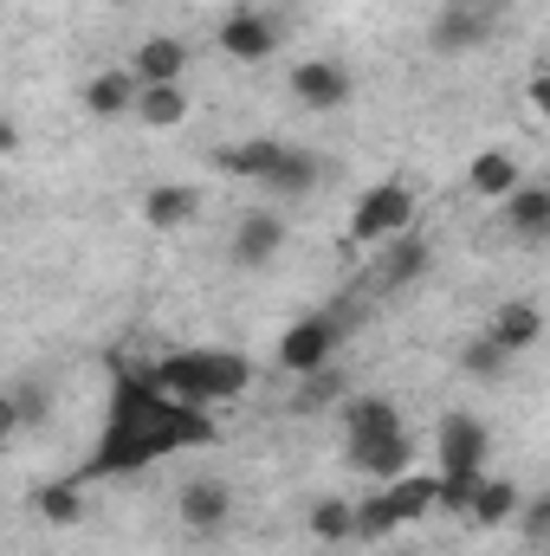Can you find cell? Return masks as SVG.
<instances>
[{"label":"cell","instance_id":"cell-1","mask_svg":"<svg viewBox=\"0 0 550 556\" xmlns=\"http://www.w3.org/2000/svg\"><path fill=\"white\" fill-rule=\"evenodd\" d=\"M208 440H214L208 408L168 402V395L149 389L142 376H124L117 395H111L104 446H98V459L85 466V479H98V472H137V466L162 459V453H175V446H208Z\"/></svg>","mask_w":550,"mask_h":556},{"label":"cell","instance_id":"cell-2","mask_svg":"<svg viewBox=\"0 0 550 556\" xmlns=\"http://www.w3.org/2000/svg\"><path fill=\"white\" fill-rule=\"evenodd\" d=\"M149 389H162L168 402H188V408H214V402H234L253 389V363L234 356V350H175L162 356L155 369H142Z\"/></svg>","mask_w":550,"mask_h":556},{"label":"cell","instance_id":"cell-3","mask_svg":"<svg viewBox=\"0 0 550 556\" xmlns=\"http://www.w3.org/2000/svg\"><path fill=\"white\" fill-rule=\"evenodd\" d=\"M409 227H414V188L409 181H376L350 207V240L357 247H383V240H396Z\"/></svg>","mask_w":550,"mask_h":556},{"label":"cell","instance_id":"cell-4","mask_svg":"<svg viewBox=\"0 0 550 556\" xmlns=\"http://www.w3.org/2000/svg\"><path fill=\"white\" fill-rule=\"evenodd\" d=\"M343 337H350V317H343V311H311V317H298V324L278 337V369H291V376H317V369L337 356Z\"/></svg>","mask_w":550,"mask_h":556},{"label":"cell","instance_id":"cell-5","mask_svg":"<svg viewBox=\"0 0 550 556\" xmlns=\"http://www.w3.org/2000/svg\"><path fill=\"white\" fill-rule=\"evenodd\" d=\"M175 518H182V531H188V538H221V531H227V518H234V485H227V479H214V472L188 479V485L175 492Z\"/></svg>","mask_w":550,"mask_h":556},{"label":"cell","instance_id":"cell-6","mask_svg":"<svg viewBox=\"0 0 550 556\" xmlns=\"http://www.w3.org/2000/svg\"><path fill=\"white\" fill-rule=\"evenodd\" d=\"M291 98L304 111H343L357 98V78L343 59H304V65H291Z\"/></svg>","mask_w":550,"mask_h":556},{"label":"cell","instance_id":"cell-7","mask_svg":"<svg viewBox=\"0 0 550 556\" xmlns=\"http://www.w3.org/2000/svg\"><path fill=\"white\" fill-rule=\"evenodd\" d=\"M486 453H492V433H486V420L466 415V408L440 415V472H460V479H473V472H486Z\"/></svg>","mask_w":550,"mask_h":556},{"label":"cell","instance_id":"cell-8","mask_svg":"<svg viewBox=\"0 0 550 556\" xmlns=\"http://www.w3.org/2000/svg\"><path fill=\"white\" fill-rule=\"evenodd\" d=\"M486 39H492V7H473V0L440 7V13L427 20V46H434L440 59H460V52H473V46H486Z\"/></svg>","mask_w":550,"mask_h":556},{"label":"cell","instance_id":"cell-9","mask_svg":"<svg viewBox=\"0 0 550 556\" xmlns=\"http://www.w3.org/2000/svg\"><path fill=\"white\" fill-rule=\"evenodd\" d=\"M343 459H350V472H363V479H376V485H389V479H409L414 466V433H376V440H357V446H343Z\"/></svg>","mask_w":550,"mask_h":556},{"label":"cell","instance_id":"cell-10","mask_svg":"<svg viewBox=\"0 0 550 556\" xmlns=\"http://www.w3.org/2000/svg\"><path fill=\"white\" fill-rule=\"evenodd\" d=\"M278 247H285V214L260 207V214H247V220L234 227L227 260H234L240 273H260V266H273V260H278Z\"/></svg>","mask_w":550,"mask_h":556},{"label":"cell","instance_id":"cell-11","mask_svg":"<svg viewBox=\"0 0 550 556\" xmlns=\"http://www.w3.org/2000/svg\"><path fill=\"white\" fill-rule=\"evenodd\" d=\"M518 505H525V485L518 479H505V472H479L473 479V498H466V525H479V531H499V525H512L518 518Z\"/></svg>","mask_w":550,"mask_h":556},{"label":"cell","instance_id":"cell-12","mask_svg":"<svg viewBox=\"0 0 550 556\" xmlns=\"http://www.w3.org/2000/svg\"><path fill=\"white\" fill-rule=\"evenodd\" d=\"M427 266H434V247L421 240V233H396V240H383V260H376V291H409L414 278H427Z\"/></svg>","mask_w":550,"mask_h":556},{"label":"cell","instance_id":"cell-13","mask_svg":"<svg viewBox=\"0 0 550 556\" xmlns=\"http://www.w3.org/2000/svg\"><path fill=\"white\" fill-rule=\"evenodd\" d=\"M486 337H492L505 356L538 350V337H545V304H532V298H505V304L486 317Z\"/></svg>","mask_w":550,"mask_h":556},{"label":"cell","instance_id":"cell-14","mask_svg":"<svg viewBox=\"0 0 550 556\" xmlns=\"http://www.w3.org/2000/svg\"><path fill=\"white\" fill-rule=\"evenodd\" d=\"M499 207H505L512 240H525V247H545L550 240V181H532V175H525Z\"/></svg>","mask_w":550,"mask_h":556},{"label":"cell","instance_id":"cell-15","mask_svg":"<svg viewBox=\"0 0 550 556\" xmlns=\"http://www.w3.org/2000/svg\"><path fill=\"white\" fill-rule=\"evenodd\" d=\"M337 427H343V446H357V440H376V433H402L409 420H402V408L389 395H343L337 402Z\"/></svg>","mask_w":550,"mask_h":556},{"label":"cell","instance_id":"cell-16","mask_svg":"<svg viewBox=\"0 0 550 556\" xmlns=\"http://www.w3.org/2000/svg\"><path fill=\"white\" fill-rule=\"evenodd\" d=\"M137 85H182V72H188V39H175V33H149L137 52H130V65H124Z\"/></svg>","mask_w":550,"mask_h":556},{"label":"cell","instance_id":"cell-17","mask_svg":"<svg viewBox=\"0 0 550 556\" xmlns=\"http://www.w3.org/2000/svg\"><path fill=\"white\" fill-rule=\"evenodd\" d=\"M221 52L240 59V65H260V59L278 52V26L266 13H227V20H221Z\"/></svg>","mask_w":550,"mask_h":556},{"label":"cell","instance_id":"cell-18","mask_svg":"<svg viewBox=\"0 0 550 556\" xmlns=\"http://www.w3.org/2000/svg\"><path fill=\"white\" fill-rule=\"evenodd\" d=\"M78 104H85V117H98V124H117V117H130V104H137V78H130L124 65H111V72H91V78H85V91H78Z\"/></svg>","mask_w":550,"mask_h":556},{"label":"cell","instance_id":"cell-19","mask_svg":"<svg viewBox=\"0 0 550 556\" xmlns=\"http://www.w3.org/2000/svg\"><path fill=\"white\" fill-rule=\"evenodd\" d=\"M518 181H525V162H518L512 149H479V155L466 162V188H473L479 201H505Z\"/></svg>","mask_w":550,"mask_h":556},{"label":"cell","instance_id":"cell-20","mask_svg":"<svg viewBox=\"0 0 550 556\" xmlns=\"http://www.w3.org/2000/svg\"><path fill=\"white\" fill-rule=\"evenodd\" d=\"M195 214H201V188H188V181H162V188L142 194V220L155 233H182Z\"/></svg>","mask_w":550,"mask_h":556},{"label":"cell","instance_id":"cell-21","mask_svg":"<svg viewBox=\"0 0 550 556\" xmlns=\"http://www.w3.org/2000/svg\"><path fill=\"white\" fill-rule=\"evenodd\" d=\"M317 181H324V162H317L311 149H291V142H285V149H278V162L266 168V181H260V188H273L278 201H304Z\"/></svg>","mask_w":550,"mask_h":556},{"label":"cell","instance_id":"cell-22","mask_svg":"<svg viewBox=\"0 0 550 556\" xmlns=\"http://www.w3.org/2000/svg\"><path fill=\"white\" fill-rule=\"evenodd\" d=\"M130 117H137L142 130H175V124H188V85H137V104H130Z\"/></svg>","mask_w":550,"mask_h":556},{"label":"cell","instance_id":"cell-23","mask_svg":"<svg viewBox=\"0 0 550 556\" xmlns=\"http://www.w3.org/2000/svg\"><path fill=\"white\" fill-rule=\"evenodd\" d=\"M33 511H39L52 531L85 525V479H52V485H39V492H33Z\"/></svg>","mask_w":550,"mask_h":556},{"label":"cell","instance_id":"cell-24","mask_svg":"<svg viewBox=\"0 0 550 556\" xmlns=\"http://www.w3.org/2000/svg\"><path fill=\"white\" fill-rule=\"evenodd\" d=\"M278 149H285V142H273V137L234 142V149H214V168H227V175H247V181H266V168L278 162Z\"/></svg>","mask_w":550,"mask_h":556},{"label":"cell","instance_id":"cell-25","mask_svg":"<svg viewBox=\"0 0 550 556\" xmlns=\"http://www.w3.org/2000/svg\"><path fill=\"white\" fill-rule=\"evenodd\" d=\"M311 538H317V544H350V538H357V505L337 498V492L317 498V505H311Z\"/></svg>","mask_w":550,"mask_h":556},{"label":"cell","instance_id":"cell-26","mask_svg":"<svg viewBox=\"0 0 550 556\" xmlns=\"http://www.w3.org/2000/svg\"><path fill=\"white\" fill-rule=\"evenodd\" d=\"M460 369H466L473 382H499V376L512 369V356H505V350H499V343H492L486 330H473V337L460 343Z\"/></svg>","mask_w":550,"mask_h":556},{"label":"cell","instance_id":"cell-27","mask_svg":"<svg viewBox=\"0 0 550 556\" xmlns=\"http://www.w3.org/2000/svg\"><path fill=\"white\" fill-rule=\"evenodd\" d=\"M13 395V408H20V427H33V420L52 415V389H39V382H20V389H7Z\"/></svg>","mask_w":550,"mask_h":556},{"label":"cell","instance_id":"cell-28","mask_svg":"<svg viewBox=\"0 0 550 556\" xmlns=\"http://www.w3.org/2000/svg\"><path fill=\"white\" fill-rule=\"evenodd\" d=\"M518 531H525V544H545V531H550V498L545 492L518 505Z\"/></svg>","mask_w":550,"mask_h":556},{"label":"cell","instance_id":"cell-29","mask_svg":"<svg viewBox=\"0 0 550 556\" xmlns=\"http://www.w3.org/2000/svg\"><path fill=\"white\" fill-rule=\"evenodd\" d=\"M20 433V408H13V395H0V446Z\"/></svg>","mask_w":550,"mask_h":556},{"label":"cell","instance_id":"cell-30","mask_svg":"<svg viewBox=\"0 0 550 556\" xmlns=\"http://www.w3.org/2000/svg\"><path fill=\"white\" fill-rule=\"evenodd\" d=\"M525 98H532V111H538V117L550 111V78H545V72H538V78L525 85Z\"/></svg>","mask_w":550,"mask_h":556},{"label":"cell","instance_id":"cell-31","mask_svg":"<svg viewBox=\"0 0 550 556\" xmlns=\"http://www.w3.org/2000/svg\"><path fill=\"white\" fill-rule=\"evenodd\" d=\"M13 149H20V124H13V117H0V155H13Z\"/></svg>","mask_w":550,"mask_h":556},{"label":"cell","instance_id":"cell-32","mask_svg":"<svg viewBox=\"0 0 550 556\" xmlns=\"http://www.w3.org/2000/svg\"><path fill=\"white\" fill-rule=\"evenodd\" d=\"M473 7H499V0H473Z\"/></svg>","mask_w":550,"mask_h":556}]
</instances>
